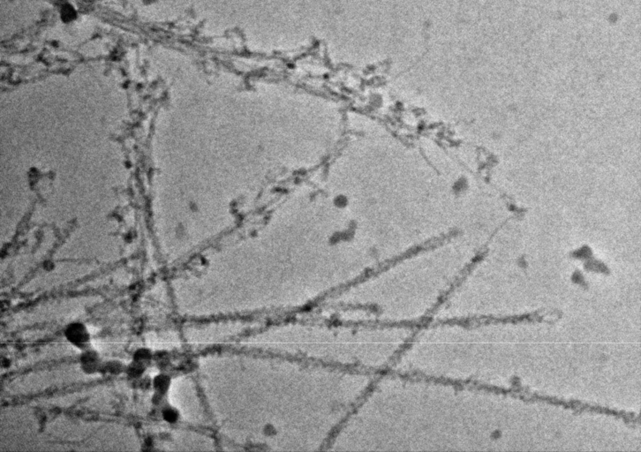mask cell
<instances>
[{"mask_svg":"<svg viewBox=\"0 0 641 452\" xmlns=\"http://www.w3.org/2000/svg\"><path fill=\"white\" fill-rule=\"evenodd\" d=\"M64 335L65 339L74 347L80 351L89 348L91 336L89 329L82 323H71L65 327Z\"/></svg>","mask_w":641,"mask_h":452,"instance_id":"obj_1","label":"cell"},{"mask_svg":"<svg viewBox=\"0 0 641 452\" xmlns=\"http://www.w3.org/2000/svg\"><path fill=\"white\" fill-rule=\"evenodd\" d=\"M102 364V359L96 351L91 348L81 351V354L80 356V366L84 373L88 374L100 373Z\"/></svg>","mask_w":641,"mask_h":452,"instance_id":"obj_2","label":"cell"},{"mask_svg":"<svg viewBox=\"0 0 641 452\" xmlns=\"http://www.w3.org/2000/svg\"><path fill=\"white\" fill-rule=\"evenodd\" d=\"M126 368L127 367L119 360H109L107 362H103L99 373L119 375L120 373L126 372Z\"/></svg>","mask_w":641,"mask_h":452,"instance_id":"obj_3","label":"cell"},{"mask_svg":"<svg viewBox=\"0 0 641 452\" xmlns=\"http://www.w3.org/2000/svg\"><path fill=\"white\" fill-rule=\"evenodd\" d=\"M146 366L143 363H140L136 360H132L131 363L126 368V372L125 373L128 374L129 378L131 380H139L143 377V373L145 372Z\"/></svg>","mask_w":641,"mask_h":452,"instance_id":"obj_4","label":"cell"},{"mask_svg":"<svg viewBox=\"0 0 641 452\" xmlns=\"http://www.w3.org/2000/svg\"><path fill=\"white\" fill-rule=\"evenodd\" d=\"M154 388L158 395H162L167 391L170 386V378L165 374H159L153 381Z\"/></svg>","mask_w":641,"mask_h":452,"instance_id":"obj_5","label":"cell"},{"mask_svg":"<svg viewBox=\"0 0 641 452\" xmlns=\"http://www.w3.org/2000/svg\"><path fill=\"white\" fill-rule=\"evenodd\" d=\"M133 359L147 366L152 359V354L147 348H139L133 353Z\"/></svg>","mask_w":641,"mask_h":452,"instance_id":"obj_6","label":"cell"},{"mask_svg":"<svg viewBox=\"0 0 641 452\" xmlns=\"http://www.w3.org/2000/svg\"><path fill=\"white\" fill-rule=\"evenodd\" d=\"M163 417L168 422H175L178 419V413L172 408H167L163 412Z\"/></svg>","mask_w":641,"mask_h":452,"instance_id":"obj_7","label":"cell"}]
</instances>
